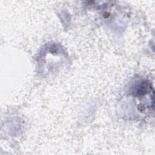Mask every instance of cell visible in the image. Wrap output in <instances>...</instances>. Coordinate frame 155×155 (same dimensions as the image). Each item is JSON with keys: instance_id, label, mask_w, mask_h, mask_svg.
<instances>
[{"instance_id": "6da1fadb", "label": "cell", "mask_w": 155, "mask_h": 155, "mask_svg": "<svg viewBox=\"0 0 155 155\" xmlns=\"http://www.w3.org/2000/svg\"><path fill=\"white\" fill-rule=\"evenodd\" d=\"M133 93L137 97H142L148 93H153L150 83L145 81H140L137 83L133 87Z\"/></svg>"}]
</instances>
